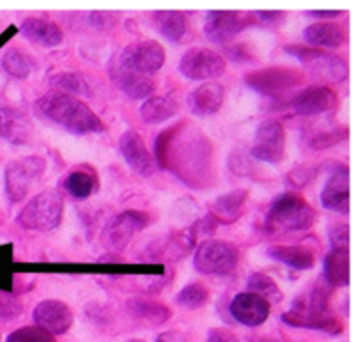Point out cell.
<instances>
[{"label": "cell", "mask_w": 363, "mask_h": 342, "mask_svg": "<svg viewBox=\"0 0 363 342\" xmlns=\"http://www.w3.org/2000/svg\"><path fill=\"white\" fill-rule=\"evenodd\" d=\"M152 23L163 38L172 43H181L188 34V18L181 11H155Z\"/></svg>", "instance_id": "obj_27"}, {"label": "cell", "mask_w": 363, "mask_h": 342, "mask_svg": "<svg viewBox=\"0 0 363 342\" xmlns=\"http://www.w3.org/2000/svg\"><path fill=\"white\" fill-rule=\"evenodd\" d=\"M155 162L194 190H208L216 181L213 142L188 121L174 124L156 137Z\"/></svg>", "instance_id": "obj_1"}, {"label": "cell", "mask_w": 363, "mask_h": 342, "mask_svg": "<svg viewBox=\"0 0 363 342\" xmlns=\"http://www.w3.org/2000/svg\"><path fill=\"white\" fill-rule=\"evenodd\" d=\"M156 342H188V337L179 330H169V332L160 333Z\"/></svg>", "instance_id": "obj_44"}, {"label": "cell", "mask_w": 363, "mask_h": 342, "mask_svg": "<svg viewBox=\"0 0 363 342\" xmlns=\"http://www.w3.org/2000/svg\"><path fill=\"white\" fill-rule=\"evenodd\" d=\"M64 197L55 190H46L32 197L18 215V226L27 231L48 233L62 222Z\"/></svg>", "instance_id": "obj_5"}, {"label": "cell", "mask_w": 363, "mask_h": 342, "mask_svg": "<svg viewBox=\"0 0 363 342\" xmlns=\"http://www.w3.org/2000/svg\"><path fill=\"white\" fill-rule=\"evenodd\" d=\"M305 75L291 67H266V70L252 71L245 77V84L255 92L269 99H284L303 85Z\"/></svg>", "instance_id": "obj_7"}, {"label": "cell", "mask_w": 363, "mask_h": 342, "mask_svg": "<svg viewBox=\"0 0 363 342\" xmlns=\"http://www.w3.org/2000/svg\"><path fill=\"white\" fill-rule=\"evenodd\" d=\"M35 326L46 330L48 333L64 336L73 326V311L66 304L59 300H43L38 304L32 312Z\"/></svg>", "instance_id": "obj_16"}, {"label": "cell", "mask_w": 363, "mask_h": 342, "mask_svg": "<svg viewBox=\"0 0 363 342\" xmlns=\"http://www.w3.org/2000/svg\"><path fill=\"white\" fill-rule=\"evenodd\" d=\"M255 16H259V20L262 23L269 25V23H277L280 18L284 16L282 11H255Z\"/></svg>", "instance_id": "obj_45"}, {"label": "cell", "mask_w": 363, "mask_h": 342, "mask_svg": "<svg viewBox=\"0 0 363 342\" xmlns=\"http://www.w3.org/2000/svg\"><path fill=\"white\" fill-rule=\"evenodd\" d=\"M227 52H229L230 59H234V62H236V60L238 62H254V60H252V55L247 52V50H245L243 45L230 46Z\"/></svg>", "instance_id": "obj_42"}, {"label": "cell", "mask_w": 363, "mask_h": 342, "mask_svg": "<svg viewBox=\"0 0 363 342\" xmlns=\"http://www.w3.org/2000/svg\"><path fill=\"white\" fill-rule=\"evenodd\" d=\"M330 176L321 192L323 208L347 215L350 213V169L344 163H332Z\"/></svg>", "instance_id": "obj_14"}, {"label": "cell", "mask_w": 363, "mask_h": 342, "mask_svg": "<svg viewBox=\"0 0 363 342\" xmlns=\"http://www.w3.org/2000/svg\"><path fill=\"white\" fill-rule=\"evenodd\" d=\"M21 311H23V307H21V304L16 298L9 297L6 293H0V323L14 321V319L20 318Z\"/></svg>", "instance_id": "obj_39"}, {"label": "cell", "mask_w": 363, "mask_h": 342, "mask_svg": "<svg viewBox=\"0 0 363 342\" xmlns=\"http://www.w3.org/2000/svg\"><path fill=\"white\" fill-rule=\"evenodd\" d=\"M308 14H311V16H315V18H337V16H342L344 14V11H340V9H335V11H325V9H321V11H308Z\"/></svg>", "instance_id": "obj_46"}, {"label": "cell", "mask_w": 363, "mask_h": 342, "mask_svg": "<svg viewBox=\"0 0 363 342\" xmlns=\"http://www.w3.org/2000/svg\"><path fill=\"white\" fill-rule=\"evenodd\" d=\"M252 158L257 162L277 165L286 156V130L282 123L275 119L262 121L255 131L254 145L250 149Z\"/></svg>", "instance_id": "obj_12"}, {"label": "cell", "mask_w": 363, "mask_h": 342, "mask_svg": "<svg viewBox=\"0 0 363 342\" xmlns=\"http://www.w3.org/2000/svg\"><path fill=\"white\" fill-rule=\"evenodd\" d=\"M248 199V190L243 188H238V190L227 192V194L220 195L218 199H215L211 204V219L216 224H233L243 213L245 204H247Z\"/></svg>", "instance_id": "obj_24"}, {"label": "cell", "mask_w": 363, "mask_h": 342, "mask_svg": "<svg viewBox=\"0 0 363 342\" xmlns=\"http://www.w3.org/2000/svg\"><path fill=\"white\" fill-rule=\"evenodd\" d=\"M55 87L62 89V92L69 94V92H77V94H91L89 91V84L85 82L82 73H57L50 78ZM57 89V91H59Z\"/></svg>", "instance_id": "obj_36"}, {"label": "cell", "mask_w": 363, "mask_h": 342, "mask_svg": "<svg viewBox=\"0 0 363 342\" xmlns=\"http://www.w3.org/2000/svg\"><path fill=\"white\" fill-rule=\"evenodd\" d=\"M208 302H209V291L199 282L184 286L176 297V304L179 305V307L188 309V311H197V309L204 307Z\"/></svg>", "instance_id": "obj_34"}, {"label": "cell", "mask_w": 363, "mask_h": 342, "mask_svg": "<svg viewBox=\"0 0 363 342\" xmlns=\"http://www.w3.org/2000/svg\"><path fill=\"white\" fill-rule=\"evenodd\" d=\"M305 66H307V73L311 75L312 80L323 82V84H340L350 75V67L342 57L332 55L319 48L305 62Z\"/></svg>", "instance_id": "obj_19"}, {"label": "cell", "mask_w": 363, "mask_h": 342, "mask_svg": "<svg viewBox=\"0 0 363 342\" xmlns=\"http://www.w3.org/2000/svg\"><path fill=\"white\" fill-rule=\"evenodd\" d=\"M64 190L74 199H87L98 192L96 174L85 169H74L64 177Z\"/></svg>", "instance_id": "obj_30"}, {"label": "cell", "mask_w": 363, "mask_h": 342, "mask_svg": "<svg viewBox=\"0 0 363 342\" xmlns=\"http://www.w3.org/2000/svg\"><path fill=\"white\" fill-rule=\"evenodd\" d=\"M250 342H280L277 337H272V336H255L252 337Z\"/></svg>", "instance_id": "obj_47"}, {"label": "cell", "mask_w": 363, "mask_h": 342, "mask_svg": "<svg viewBox=\"0 0 363 342\" xmlns=\"http://www.w3.org/2000/svg\"><path fill=\"white\" fill-rule=\"evenodd\" d=\"M206 342H241L236 333L225 329H213L206 337Z\"/></svg>", "instance_id": "obj_41"}, {"label": "cell", "mask_w": 363, "mask_h": 342, "mask_svg": "<svg viewBox=\"0 0 363 342\" xmlns=\"http://www.w3.org/2000/svg\"><path fill=\"white\" fill-rule=\"evenodd\" d=\"M225 99V91L216 82H206L188 94V109L197 117H209L218 112Z\"/></svg>", "instance_id": "obj_21"}, {"label": "cell", "mask_w": 363, "mask_h": 342, "mask_svg": "<svg viewBox=\"0 0 363 342\" xmlns=\"http://www.w3.org/2000/svg\"><path fill=\"white\" fill-rule=\"evenodd\" d=\"M149 222H151V215L145 211L128 209V211L119 213L103 229V245L110 250H124L130 245V241L133 240L135 234L144 231L149 226Z\"/></svg>", "instance_id": "obj_10"}, {"label": "cell", "mask_w": 363, "mask_h": 342, "mask_svg": "<svg viewBox=\"0 0 363 342\" xmlns=\"http://www.w3.org/2000/svg\"><path fill=\"white\" fill-rule=\"evenodd\" d=\"M108 75L112 78L113 85L119 89L121 92L128 96L131 99H147L151 98L152 91H155V82L151 77H145V75L135 73V71L123 70L117 64H110Z\"/></svg>", "instance_id": "obj_20"}, {"label": "cell", "mask_w": 363, "mask_h": 342, "mask_svg": "<svg viewBox=\"0 0 363 342\" xmlns=\"http://www.w3.org/2000/svg\"><path fill=\"white\" fill-rule=\"evenodd\" d=\"M0 135L13 145L27 144L32 135V123L20 110L4 106L0 109Z\"/></svg>", "instance_id": "obj_23"}, {"label": "cell", "mask_w": 363, "mask_h": 342, "mask_svg": "<svg viewBox=\"0 0 363 342\" xmlns=\"http://www.w3.org/2000/svg\"><path fill=\"white\" fill-rule=\"evenodd\" d=\"M225 70V57L209 48H190L179 60L181 75L194 82H209L222 77Z\"/></svg>", "instance_id": "obj_11"}, {"label": "cell", "mask_w": 363, "mask_h": 342, "mask_svg": "<svg viewBox=\"0 0 363 342\" xmlns=\"http://www.w3.org/2000/svg\"><path fill=\"white\" fill-rule=\"evenodd\" d=\"M128 311L135 319L152 326L163 325L172 316V311L167 305L155 300H147V298H131L128 302Z\"/></svg>", "instance_id": "obj_28"}, {"label": "cell", "mask_w": 363, "mask_h": 342, "mask_svg": "<svg viewBox=\"0 0 363 342\" xmlns=\"http://www.w3.org/2000/svg\"><path fill=\"white\" fill-rule=\"evenodd\" d=\"M119 149L133 172H137L142 177L155 176L158 167H156L155 156L149 153L147 145H145L140 133H137L133 130L124 131L119 138Z\"/></svg>", "instance_id": "obj_15"}, {"label": "cell", "mask_w": 363, "mask_h": 342, "mask_svg": "<svg viewBox=\"0 0 363 342\" xmlns=\"http://www.w3.org/2000/svg\"><path fill=\"white\" fill-rule=\"evenodd\" d=\"M347 138H350V130L346 126L323 130L308 138V148L314 149V151H325V149L333 148V145L340 144V142L347 140Z\"/></svg>", "instance_id": "obj_35"}, {"label": "cell", "mask_w": 363, "mask_h": 342, "mask_svg": "<svg viewBox=\"0 0 363 342\" xmlns=\"http://www.w3.org/2000/svg\"><path fill=\"white\" fill-rule=\"evenodd\" d=\"M112 62L123 70L149 77L162 70L165 64V50L155 39H144V41L131 43L126 48L121 50L117 57H113Z\"/></svg>", "instance_id": "obj_8"}, {"label": "cell", "mask_w": 363, "mask_h": 342, "mask_svg": "<svg viewBox=\"0 0 363 342\" xmlns=\"http://www.w3.org/2000/svg\"><path fill=\"white\" fill-rule=\"evenodd\" d=\"M241 254L234 245L222 240H204L194 254V266L209 277H229L236 272Z\"/></svg>", "instance_id": "obj_6"}, {"label": "cell", "mask_w": 363, "mask_h": 342, "mask_svg": "<svg viewBox=\"0 0 363 342\" xmlns=\"http://www.w3.org/2000/svg\"><path fill=\"white\" fill-rule=\"evenodd\" d=\"M328 240L332 250H350V226L347 224H335L330 227Z\"/></svg>", "instance_id": "obj_40"}, {"label": "cell", "mask_w": 363, "mask_h": 342, "mask_svg": "<svg viewBox=\"0 0 363 342\" xmlns=\"http://www.w3.org/2000/svg\"><path fill=\"white\" fill-rule=\"evenodd\" d=\"M289 105L300 116H319V114H326L335 109L337 94L326 85H311V87H305L303 91L294 94Z\"/></svg>", "instance_id": "obj_18"}, {"label": "cell", "mask_w": 363, "mask_h": 342, "mask_svg": "<svg viewBox=\"0 0 363 342\" xmlns=\"http://www.w3.org/2000/svg\"><path fill=\"white\" fill-rule=\"evenodd\" d=\"M126 342H144L142 339H130V341H126Z\"/></svg>", "instance_id": "obj_48"}, {"label": "cell", "mask_w": 363, "mask_h": 342, "mask_svg": "<svg viewBox=\"0 0 363 342\" xmlns=\"http://www.w3.org/2000/svg\"><path fill=\"white\" fill-rule=\"evenodd\" d=\"M0 64H2V70L6 71L9 77L18 78V80H25V78L30 77L32 73V59L25 52L18 48H9L4 52L2 59H0Z\"/></svg>", "instance_id": "obj_33"}, {"label": "cell", "mask_w": 363, "mask_h": 342, "mask_svg": "<svg viewBox=\"0 0 363 342\" xmlns=\"http://www.w3.org/2000/svg\"><path fill=\"white\" fill-rule=\"evenodd\" d=\"M20 31L23 38L45 48H53L64 41V32L55 21L45 18H25L20 23Z\"/></svg>", "instance_id": "obj_22"}, {"label": "cell", "mask_w": 363, "mask_h": 342, "mask_svg": "<svg viewBox=\"0 0 363 342\" xmlns=\"http://www.w3.org/2000/svg\"><path fill=\"white\" fill-rule=\"evenodd\" d=\"M45 169L46 162L41 156H25L16 162L7 163L4 184H6V195L9 202L16 204L23 201L32 184L45 174Z\"/></svg>", "instance_id": "obj_9"}, {"label": "cell", "mask_w": 363, "mask_h": 342, "mask_svg": "<svg viewBox=\"0 0 363 342\" xmlns=\"http://www.w3.org/2000/svg\"><path fill=\"white\" fill-rule=\"evenodd\" d=\"M176 116V105L162 96H151L140 106V117L145 124H162Z\"/></svg>", "instance_id": "obj_31"}, {"label": "cell", "mask_w": 363, "mask_h": 342, "mask_svg": "<svg viewBox=\"0 0 363 342\" xmlns=\"http://www.w3.org/2000/svg\"><path fill=\"white\" fill-rule=\"evenodd\" d=\"M6 342H57L55 337L52 333H48L46 330L39 329V326H23V329L14 330L13 333H9Z\"/></svg>", "instance_id": "obj_37"}, {"label": "cell", "mask_w": 363, "mask_h": 342, "mask_svg": "<svg viewBox=\"0 0 363 342\" xmlns=\"http://www.w3.org/2000/svg\"><path fill=\"white\" fill-rule=\"evenodd\" d=\"M268 255L294 270H311L315 265L314 252L300 245H273L268 248Z\"/></svg>", "instance_id": "obj_26"}, {"label": "cell", "mask_w": 363, "mask_h": 342, "mask_svg": "<svg viewBox=\"0 0 363 342\" xmlns=\"http://www.w3.org/2000/svg\"><path fill=\"white\" fill-rule=\"evenodd\" d=\"M325 282L332 287L350 286V250H330L323 265Z\"/></svg>", "instance_id": "obj_29"}, {"label": "cell", "mask_w": 363, "mask_h": 342, "mask_svg": "<svg viewBox=\"0 0 363 342\" xmlns=\"http://www.w3.org/2000/svg\"><path fill=\"white\" fill-rule=\"evenodd\" d=\"M229 312L234 321H238L240 325L255 329L268 321L269 314H272V305L257 294L247 291V293H240L233 298Z\"/></svg>", "instance_id": "obj_17"}, {"label": "cell", "mask_w": 363, "mask_h": 342, "mask_svg": "<svg viewBox=\"0 0 363 342\" xmlns=\"http://www.w3.org/2000/svg\"><path fill=\"white\" fill-rule=\"evenodd\" d=\"M250 18L240 11H209L204 20V35L211 43L225 45L245 31Z\"/></svg>", "instance_id": "obj_13"}, {"label": "cell", "mask_w": 363, "mask_h": 342, "mask_svg": "<svg viewBox=\"0 0 363 342\" xmlns=\"http://www.w3.org/2000/svg\"><path fill=\"white\" fill-rule=\"evenodd\" d=\"M248 293H254L261 297L262 300L272 304H280L284 300V293L279 287V284L268 275V273L255 272L248 277Z\"/></svg>", "instance_id": "obj_32"}, {"label": "cell", "mask_w": 363, "mask_h": 342, "mask_svg": "<svg viewBox=\"0 0 363 342\" xmlns=\"http://www.w3.org/2000/svg\"><path fill=\"white\" fill-rule=\"evenodd\" d=\"M35 110L43 119L57 124L67 133L85 137V135L103 133L105 124L98 114L92 112L84 101L62 91H50L38 99Z\"/></svg>", "instance_id": "obj_2"}, {"label": "cell", "mask_w": 363, "mask_h": 342, "mask_svg": "<svg viewBox=\"0 0 363 342\" xmlns=\"http://www.w3.org/2000/svg\"><path fill=\"white\" fill-rule=\"evenodd\" d=\"M303 38L312 48H339L346 39L344 28L335 21H315L303 31Z\"/></svg>", "instance_id": "obj_25"}, {"label": "cell", "mask_w": 363, "mask_h": 342, "mask_svg": "<svg viewBox=\"0 0 363 342\" xmlns=\"http://www.w3.org/2000/svg\"><path fill=\"white\" fill-rule=\"evenodd\" d=\"M315 209L294 192L279 195L269 206L264 219V229L269 234H287L307 231L314 226Z\"/></svg>", "instance_id": "obj_4"}, {"label": "cell", "mask_w": 363, "mask_h": 342, "mask_svg": "<svg viewBox=\"0 0 363 342\" xmlns=\"http://www.w3.org/2000/svg\"><path fill=\"white\" fill-rule=\"evenodd\" d=\"M321 165H300L296 169L291 170L287 174V184L293 188H303L311 183L312 180H315V176L321 170Z\"/></svg>", "instance_id": "obj_38"}, {"label": "cell", "mask_w": 363, "mask_h": 342, "mask_svg": "<svg viewBox=\"0 0 363 342\" xmlns=\"http://www.w3.org/2000/svg\"><path fill=\"white\" fill-rule=\"evenodd\" d=\"M113 21L116 20H113L110 13H101V11H98V13H91V23L98 28L108 27V25L113 23Z\"/></svg>", "instance_id": "obj_43"}, {"label": "cell", "mask_w": 363, "mask_h": 342, "mask_svg": "<svg viewBox=\"0 0 363 342\" xmlns=\"http://www.w3.org/2000/svg\"><path fill=\"white\" fill-rule=\"evenodd\" d=\"M332 286L319 280L308 293L301 294L293 302L291 309L282 314V321L293 329H307L325 332L328 336H340L344 330L342 321L330 309Z\"/></svg>", "instance_id": "obj_3"}]
</instances>
